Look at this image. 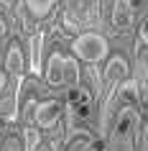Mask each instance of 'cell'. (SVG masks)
Returning <instances> with one entry per match:
<instances>
[{"instance_id": "1", "label": "cell", "mask_w": 148, "mask_h": 151, "mask_svg": "<svg viewBox=\"0 0 148 151\" xmlns=\"http://www.w3.org/2000/svg\"><path fill=\"white\" fill-rule=\"evenodd\" d=\"M46 82L54 87H71L79 85V64L71 56H61V54H51L46 64Z\"/></svg>"}, {"instance_id": "2", "label": "cell", "mask_w": 148, "mask_h": 151, "mask_svg": "<svg viewBox=\"0 0 148 151\" xmlns=\"http://www.w3.org/2000/svg\"><path fill=\"white\" fill-rule=\"evenodd\" d=\"M71 51H74L82 62L97 64V62H102V59L107 56L110 44H107L105 36H100V33H79L77 39L71 41Z\"/></svg>"}, {"instance_id": "3", "label": "cell", "mask_w": 148, "mask_h": 151, "mask_svg": "<svg viewBox=\"0 0 148 151\" xmlns=\"http://www.w3.org/2000/svg\"><path fill=\"white\" fill-rule=\"evenodd\" d=\"M64 113V105L59 100H44V103L36 105V113H33V120H36V126L39 128H54L59 123Z\"/></svg>"}, {"instance_id": "4", "label": "cell", "mask_w": 148, "mask_h": 151, "mask_svg": "<svg viewBox=\"0 0 148 151\" xmlns=\"http://www.w3.org/2000/svg\"><path fill=\"white\" fill-rule=\"evenodd\" d=\"M123 80H128V62L123 56H112L105 67V82H107V87H115Z\"/></svg>"}, {"instance_id": "5", "label": "cell", "mask_w": 148, "mask_h": 151, "mask_svg": "<svg viewBox=\"0 0 148 151\" xmlns=\"http://www.w3.org/2000/svg\"><path fill=\"white\" fill-rule=\"evenodd\" d=\"M133 5L130 0H115V8H112V26L117 31H125L128 26L133 23Z\"/></svg>"}, {"instance_id": "6", "label": "cell", "mask_w": 148, "mask_h": 151, "mask_svg": "<svg viewBox=\"0 0 148 151\" xmlns=\"http://www.w3.org/2000/svg\"><path fill=\"white\" fill-rule=\"evenodd\" d=\"M135 123H138V110L135 108H123V110L117 113V120H115V133L128 136L135 128Z\"/></svg>"}, {"instance_id": "7", "label": "cell", "mask_w": 148, "mask_h": 151, "mask_svg": "<svg viewBox=\"0 0 148 151\" xmlns=\"http://www.w3.org/2000/svg\"><path fill=\"white\" fill-rule=\"evenodd\" d=\"M23 69H26V56L21 54V49H18V46H10L8 56H5V72L13 74V77H21Z\"/></svg>"}, {"instance_id": "8", "label": "cell", "mask_w": 148, "mask_h": 151, "mask_svg": "<svg viewBox=\"0 0 148 151\" xmlns=\"http://www.w3.org/2000/svg\"><path fill=\"white\" fill-rule=\"evenodd\" d=\"M56 0H26V5H28V10H31L36 18H44L49 13V10L54 8Z\"/></svg>"}, {"instance_id": "9", "label": "cell", "mask_w": 148, "mask_h": 151, "mask_svg": "<svg viewBox=\"0 0 148 151\" xmlns=\"http://www.w3.org/2000/svg\"><path fill=\"white\" fill-rule=\"evenodd\" d=\"M84 100H89V92H84L79 85L66 87V103L69 105H79V103H84Z\"/></svg>"}, {"instance_id": "10", "label": "cell", "mask_w": 148, "mask_h": 151, "mask_svg": "<svg viewBox=\"0 0 148 151\" xmlns=\"http://www.w3.org/2000/svg\"><path fill=\"white\" fill-rule=\"evenodd\" d=\"M120 95L123 97H130V100H138V82L135 80H123L120 82Z\"/></svg>"}, {"instance_id": "11", "label": "cell", "mask_w": 148, "mask_h": 151, "mask_svg": "<svg viewBox=\"0 0 148 151\" xmlns=\"http://www.w3.org/2000/svg\"><path fill=\"white\" fill-rule=\"evenodd\" d=\"M41 44H44V33H36V39H33V72L41 69Z\"/></svg>"}, {"instance_id": "12", "label": "cell", "mask_w": 148, "mask_h": 151, "mask_svg": "<svg viewBox=\"0 0 148 151\" xmlns=\"http://www.w3.org/2000/svg\"><path fill=\"white\" fill-rule=\"evenodd\" d=\"M23 141H26V151H33L39 146V131H36V128H26L23 131Z\"/></svg>"}, {"instance_id": "13", "label": "cell", "mask_w": 148, "mask_h": 151, "mask_svg": "<svg viewBox=\"0 0 148 151\" xmlns=\"http://www.w3.org/2000/svg\"><path fill=\"white\" fill-rule=\"evenodd\" d=\"M138 36H140V44H143V46H148V16L143 18V23H140Z\"/></svg>"}, {"instance_id": "14", "label": "cell", "mask_w": 148, "mask_h": 151, "mask_svg": "<svg viewBox=\"0 0 148 151\" xmlns=\"http://www.w3.org/2000/svg\"><path fill=\"white\" fill-rule=\"evenodd\" d=\"M140 67H143V72H148V54H140Z\"/></svg>"}, {"instance_id": "15", "label": "cell", "mask_w": 148, "mask_h": 151, "mask_svg": "<svg viewBox=\"0 0 148 151\" xmlns=\"http://www.w3.org/2000/svg\"><path fill=\"white\" fill-rule=\"evenodd\" d=\"M5 85H8V80H5V72H0V92L5 90Z\"/></svg>"}, {"instance_id": "16", "label": "cell", "mask_w": 148, "mask_h": 151, "mask_svg": "<svg viewBox=\"0 0 148 151\" xmlns=\"http://www.w3.org/2000/svg\"><path fill=\"white\" fill-rule=\"evenodd\" d=\"M102 149H105V143H102V141H94V143H92V149H89V151H102Z\"/></svg>"}, {"instance_id": "17", "label": "cell", "mask_w": 148, "mask_h": 151, "mask_svg": "<svg viewBox=\"0 0 148 151\" xmlns=\"http://www.w3.org/2000/svg\"><path fill=\"white\" fill-rule=\"evenodd\" d=\"M130 5H133V8H138V5H140V0H130Z\"/></svg>"}]
</instances>
